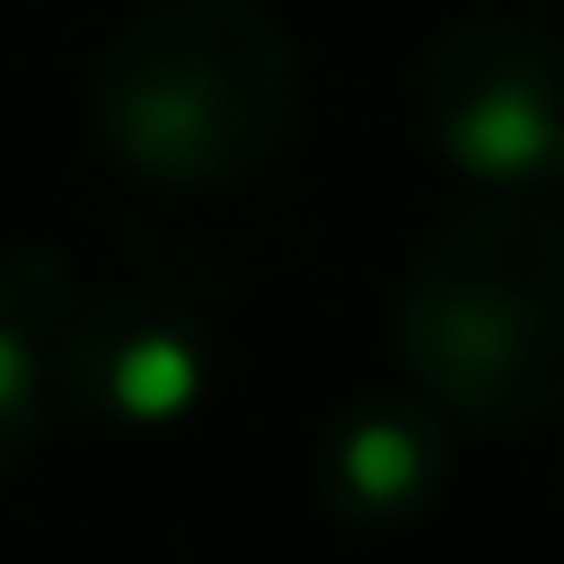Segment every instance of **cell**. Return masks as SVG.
I'll return each instance as SVG.
<instances>
[{
    "label": "cell",
    "mask_w": 564,
    "mask_h": 564,
    "mask_svg": "<svg viewBox=\"0 0 564 564\" xmlns=\"http://www.w3.org/2000/svg\"><path fill=\"white\" fill-rule=\"evenodd\" d=\"M420 470H427V448H420V434L399 427V420H362V427L340 442V478H348V492L369 499V507H399L420 485Z\"/></svg>",
    "instance_id": "3"
},
{
    "label": "cell",
    "mask_w": 564,
    "mask_h": 564,
    "mask_svg": "<svg viewBox=\"0 0 564 564\" xmlns=\"http://www.w3.org/2000/svg\"><path fill=\"white\" fill-rule=\"evenodd\" d=\"M196 391H203V362L174 333H138L117 355V369H109V399L131 420H174V413H188Z\"/></svg>",
    "instance_id": "2"
},
{
    "label": "cell",
    "mask_w": 564,
    "mask_h": 564,
    "mask_svg": "<svg viewBox=\"0 0 564 564\" xmlns=\"http://www.w3.org/2000/svg\"><path fill=\"white\" fill-rule=\"evenodd\" d=\"M138 138H145V152H160V160H188V152L210 138V109H203L188 87H160V95H145V109H138Z\"/></svg>",
    "instance_id": "4"
},
{
    "label": "cell",
    "mask_w": 564,
    "mask_h": 564,
    "mask_svg": "<svg viewBox=\"0 0 564 564\" xmlns=\"http://www.w3.org/2000/svg\"><path fill=\"white\" fill-rule=\"evenodd\" d=\"M442 145L478 182H529L535 166H550V152H557V117H550V101L529 80H492L448 117Z\"/></svg>",
    "instance_id": "1"
},
{
    "label": "cell",
    "mask_w": 564,
    "mask_h": 564,
    "mask_svg": "<svg viewBox=\"0 0 564 564\" xmlns=\"http://www.w3.org/2000/svg\"><path fill=\"white\" fill-rule=\"evenodd\" d=\"M30 391H36V362H30V348H22L15 333L0 326V413H15Z\"/></svg>",
    "instance_id": "5"
}]
</instances>
